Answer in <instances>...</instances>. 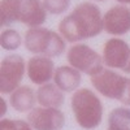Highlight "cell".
<instances>
[{"label":"cell","mask_w":130,"mask_h":130,"mask_svg":"<svg viewBox=\"0 0 130 130\" xmlns=\"http://www.w3.org/2000/svg\"><path fill=\"white\" fill-rule=\"evenodd\" d=\"M82 73L73 68L72 65H59L56 68L55 75H53V81L55 85L60 90H62L65 94H73L81 89L82 85Z\"/></svg>","instance_id":"12"},{"label":"cell","mask_w":130,"mask_h":130,"mask_svg":"<svg viewBox=\"0 0 130 130\" xmlns=\"http://www.w3.org/2000/svg\"><path fill=\"white\" fill-rule=\"evenodd\" d=\"M121 73H124V74H126V75H130V60H129L127 65L125 67V69H124V70H122Z\"/></svg>","instance_id":"21"},{"label":"cell","mask_w":130,"mask_h":130,"mask_svg":"<svg viewBox=\"0 0 130 130\" xmlns=\"http://www.w3.org/2000/svg\"><path fill=\"white\" fill-rule=\"evenodd\" d=\"M38 105L47 108H61L65 103V92L60 90L55 82H48L46 85L38 86L37 89Z\"/></svg>","instance_id":"14"},{"label":"cell","mask_w":130,"mask_h":130,"mask_svg":"<svg viewBox=\"0 0 130 130\" xmlns=\"http://www.w3.org/2000/svg\"><path fill=\"white\" fill-rule=\"evenodd\" d=\"M56 68L53 59L43 55H32L27 59L26 77L32 85L42 86L53 81Z\"/></svg>","instance_id":"10"},{"label":"cell","mask_w":130,"mask_h":130,"mask_svg":"<svg viewBox=\"0 0 130 130\" xmlns=\"http://www.w3.org/2000/svg\"><path fill=\"white\" fill-rule=\"evenodd\" d=\"M0 130H34V127L27 120L4 117L0 121Z\"/></svg>","instance_id":"19"},{"label":"cell","mask_w":130,"mask_h":130,"mask_svg":"<svg viewBox=\"0 0 130 130\" xmlns=\"http://www.w3.org/2000/svg\"><path fill=\"white\" fill-rule=\"evenodd\" d=\"M118 4H125V5H130V0H115Z\"/></svg>","instance_id":"22"},{"label":"cell","mask_w":130,"mask_h":130,"mask_svg":"<svg viewBox=\"0 0 130 130\" xmlns=\"http://www.w3.org/2000/svg\"><path fill=\"white\" fill-rule=\"evenodd\" d=\"M26 120L34 130H62L67 117L61 108H47L39 105L27 113Z\"/></svg>","instance_id":"9"},{"label":"cell","mask_w":130,"mask_h":130,"mask_svg":"<svg viewBox=\"0 0 130 130\" xmlns=\"http://www.w3.org/2000/svg\"><path fill=\"white\" fill-rule=\"evenodd\" d=\"M102 56L105 68L122 72L130 60V44L120 37H111L104 42Z\"/></svg>","instance_id":"7"},{"label":"cell","mask_w":130,"mask_h":130,"mask_svg":"<svg viewBox=\"0 0 130 130\" xmlns=\"http://www.w3.org/2000/svg\"><path fill=\"white\" fill-rule=\"evenodd\" d=\"M104 31L111 37L122 38L130 32V5L115 4L103 13Z\"/></svg>","instance_id":"8"},{"label":"cell","mask_w":130,"mask_h":130,"mask_svg":"<svg viewBox=\"0 0 130 130\" xmlns=\"http://www.w3.org/2000/svg\"><path fill=\"white\" fill-rule=\"evenodd\" d=\"M47 10L43 5V0H22L20 14V24L27 29L43 26L47 21Z\"/></svg>","instance_id":"11"},{"label":"cell","mask_w":130,"mask_h":130,"mask_svg":"<svg viewBox=\"0 0 130 130\" xmlns=\"http://www.w3.org/2000/svg\"><path fill=\"white\" fill-rule=\"evenodd\" d=\"M92 89L100 96L116 100L121 105L130 107V77L118 70L104 68L90 77Z\"/></svg>","instance_id":"4"},{"label":"cell","mask_w":130,"mask_h":130,"mask_svg":"<svg viewBox=\"0 0 130 130\" xmlns=\"http://www.w3.org/2000/svg\"><path fill=\"white\" fill-rule=\"evenodd\" d=\"M70 0H43V5L51 16L65 14L70 8Z\"/></svg>","instance_id":"18"},{"label":"cell","mask_w":130,"mask_h":130,"mask_svg":"<svg viewBox=\"0 0 130 130\" xmlns=\"http://www.w3.org/2000/svg\"><path fill=\"white\" fill-rule=\"evenodd\" d=\"M22 0H0V25L10 27L14 22H20Z\"/></svg>","instance_id":"15"},{"label":"cell","mask_w":130,"mask_h":130,"mask_svg":"<svg viewBox=\"0 0 130 130\" xmlns=\"http://www.w3.org/2000/svg\"><path fill=\"white\" fill-rule=\"evenodd\" d=\"M65 57L69 65L89 77H92L105 68L102 53L86 44L85 42L70 44L65 53Z\"/></svg>","instance_id":"5"},{"label":"cell","mask_w":130,"mask_h":130,"mask_svg":"<svg viewBox=\"0 0 130 130\" xmlns=\"http://www.w3.org/2000/svg\"><path fill=\"white\" fill-rule=\"evenodd\" d=\"M24 44V37L13 27H4L0 32V47L7 52H14Z\"/></svg>","instance_id":"17"},{"label":"cell","mask_w":130,"mask_h":130,"mask_svg":"<svg viewBox=\"0 0 130 130\" xmlns=\"http://www.w3.org/2000/svg\"><path fill=\"white\" fill-rule=\"evenodd\" d=\"M107 130H130V107L120 105L108 113Z\"/></svg>","instance_id":"16"},{"label":"cell","mask_w":130,"mask_h":130,"mask_svg":"<svg viewBox=\"0 0 130 130\" xmlns=\"http://www.w3.org/2000/svg\"><path fill=\"white\" fill-rule=\"evenodd\" d=\"M26 65L27 60L14 52L5 55L2 59L0 61V94L9 95L22 85V81L26 77Z\"/></svg>","instance_id":"6"},{"label":"cell","mask_w":130,"mask_h":130,"mask_svg":"<svg viewBox=\"0 0 130 130\" xmlns=\"http://www.w3.org/2000/svg\"><path fill=\"white\" fill-rule=\"evenodd\" d=\"M8 102L13 111L18 113H29L38 104L37 90H34L31 86L21 85L18 89L8 95Z\"/></svg>","instance_id":"13"},{"label":"cell","mask_w":130,"mask_h":130,"mask_svg":"<svg viewBox=\"0 0 130 130\" xmlns=\"http://www.w3.org/2000/svg\"><path fill=\"white\" fill-rule=\"evenodd\" d=\"M57 31L69 44L85 42L104 31L103 12L96 3L81 2L59 22Z\"/></svg>","instance_id":"1"},{"label":"cell","mask_w":130,"mask_h":130,"mask_svg":"<svg viewBox=\"0 0 130 130\" xmlns=\"http://www.w3.org/2000/svg\"><path fill=\"white\" fill-rule=\"evenodd\" d=\"M24 47L31 55H43L51 59L60 57L68 51V42L59 31L44 26L30 27L24 34Z\"/></svg>","instance_id":"3"},{"label":"cell","mask_w":130,"mask_h":130,"mask_svg":"<svg viewBox=\"0 0 130 130\" xmlns=\"http://www.w3.org/2000/svg\"><path fill=\"white\" fill-rule=\"evenodd\" d=\"M94 3H103V2H107V0H91Z\"/></svg>","instance_id":"23"},{"label":"cell","mask_w":130,"mask_h":130,"mask_svg":"<svg viewBox=\"0 0 130 130\" xmlns=\"http://www.w3.org/2000/svg\"><path fill=\"white\" fill-rule=\"evenodd\" d=\"M8 107H10L9 102L5 99V98H3V95H2V98H0V116H2V118H4V116L7 115Z\"/></svg>","instance_id":"20"},{"label":"cell","mask_w":130,"mask_h":130,"mask_svg":"<svg viewBox=\"0 0 130 130\" xmlns=\"http://www.w3.org/2000/svg\"><path fill=\"white\" fill-rule=\"evenodd\" d=\"M70 109L74 121L83 130H95L103 121L104 105L94 89L81 87L74 91L70 98Z\"/></svg>","instance_id":"2"}]
</instances>
